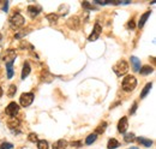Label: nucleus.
<instances>
[{
	"label": "nucleus",
	"mask_w": 156,
	"mask_h": 149,
	"mask_svg": "<svg viewBox=\"0 0 156 149\" xmlns=\"http://www.w3.org/2000/svg\"><path fill=\"white\" fill-rule=\"evenodd\" d=\"M41 12V7L40 6H35V5H30L29 7H28V13H29V16L31 17V18H34V17H36L38 13Z\"/></svg>",
	"instance_id": "nucleus-10"
},
{
	"label": "nucleus",
	"mask_w": 156,
	"mask_h": 149,
	"mask_svg": "<svg viewBox=\"0 0 156 149\" xmlns=\"http://www.w3.org/2000/svg\"><path fill=\"white\" fill-rule=\"evenodd\" d=\"M3 96V89H1V87H0V97Z\"/></svg>",
	"instance_id": "nucleus-34"
},
{
	"label": "nucleus",
	"mask_w": 156,
	"mask_h": 149,
	"mask_svg": "<svg viewBox=\"0 0 156 149\" xmlns=\"http://www.w3.org/2000/svg\"><path fill=\"white\" fill-rule=\"evenodd\" d=\"M6 70H7V78L11 79L13 77V61L6 63Z\"/></svg>",
	"instance_id": "nucleus-16"
},
{
	"label": "nucleus",
	"mask_w": 156,
	"mask_h": 149,
	"mask_svg": "<svg viewBox=\"0 0 156 149\" xmlns=\"http://www.w3.org/2000/svg\"><path fill=\"white\" fill-rule=\"evenodd\" d=\"M118 147H120V143L116 141L115 138H111L108 141V143H107V148L108 149H115V148H118Z\"/></svg>",
	"instance_id": "nucleus-19"
},
{
	"label": "nucleus",
	"mask_w": 156,
	"mask_h": 149,
	"mask_svg": "<svg viewBox=\"0 0 156 149\" xmlns=\"http://www.w3.org/2000/svg\"><path fill=\"white\" fill-rule=\"evenodd\" d=\"M16 92H17V87L15 84H11L9 87V90H7V96L9 97H13L15 94H16Z\"/></svg>",
	"instance_id": "nucleus-23"
},
{
	"label": "nucleus",
	"mask_w": 156,
	"mask_h": 149,
	"mask_svg": "<svg viewBox=\"0 0 156 149\" xmlns=\"http://www.w3.org/2000/svg\"><path fill=\"white\" fill-rule=\"evenodd\" d=\"M13 148V144L12 143H3V144H0V149H12Z\"/></svg>",
	"instance_id": "nucleus-29"
},
{
	"label": "nucleus",
	"mask_w": 156,
	"mask_h": 149,
	"mask_svg": "<svg viewBox=\"0 0 156 149\" xmlns=\"http://www.w3.org/2000/svg\"><path fill=\"white\" fill-rule=\"evenodd\" d=\"M96 138H97V135H96V133H91V135H89L88 137H87V140H85V144H87V145L93 144V143L96 141Z\"/></svg>",
	"instance_id": "nucleus-22"
},
{
	"label": "nucleus",
	"mask_w": 156,
	"mask_h": 149,
	"mask_svg": "<svg viewBox=\"0 0 156 149\" xmlns=\"http://www.w3.org/2000/svg\"><path fill=\"white\" fill-rule=\"evenodd\" d=\"M31 71V67H30V64H29V61H25L24 65H23V70H22V74H21V77L22 79H25L28 76H29V73Z\"/></svg>",
	"instance_id": "nucleus-11"
},
{
	"label": "nucleus",
	"mask_w": 156,
	"mask_h": 149,
	"mask_svg": "<svg viewBox=\"0 0 156 149\" xmlns=\"http://www.w3.org/2000/svg\"><path fill=\"white\" fill-rule=\"evenodd\" d=\"M67 148V142L65 140H58L53 144V149H66Z\"/></svg>",
	"instance_id": "nucleus-14"
},
{
	"label": "nucleus",
	"mask_w": 156,
	"mask_h": 149,
	"mask_svg": "<svg viewBox=\"0 0 156 149\" xmlns=\"http://www.w3.org/2000/svg\"><path fill=\"white\" fill-rule=\"evenodd\" d=\"M106 129H107V123L106 121H102L100 125L95 129V132L94 133H96V135H100V133H103L106 131Z\"/></svg>",
	"instance_id": "nucleus-17"
},
{
	"label": "nucleus",
	"mask_w": 156,
	"mask_h": 149,
	"mask_svg": "<svg viewBox=\"0 0 156 149\" xmlns=\"http://www.w3.org/2000/svg\"><path fill=\"white\" fill-rule=\"evenodd\" d=\"M82 6L85 9V10H89V11H91V10H96V7H94L90 3H88V1H83L82 3Z\"/></svg>",
	"instance_id": "nucleus-27"
},
{
	"label": "nucleus",
	"mask_w": 156,
	"mask_h": 149,
	"mask_svg": "<svg viewBox=\"0 0 156 149\" xmlns=\"http://www.w3.org/2000/svg\"><path fill=\"white\" fill-rule=\"evenodd\" d=\"M150 15H151V11H147L145 13H143V15H142V17H140V19H139V23H138V27H139V28H142L143 26H144L145 22L148 21V18H149Z\"/></svg>",
	"instance_id": "nucleus-15"
},
{
	"label": "nucleus",
	"mask_w": 156,
	"mask_h": 149,
	"mask_svg": "<svg viewBox=\"0 0 156 149\" xmlns=\"http://www.w3.org/2000/svg\"><path fill=\"white\" fill-rule=\"evenodd\" d=\"M28 140L30 141V142H37L38 141V138H37V135L36 133H34V132H31V133H29V136H28Z\"/></svg>",
	"instance_id": "nucleus-28"
},
{
	"label": "nucleus",
	"mask_w": 156,
	"mask_h": 149,
	"mask_svg": "<svg viewBox=\"0 0 156 149\" xmlns=\"http://www.w3.org/2000/svg\"><path fill=\"white\" fill-rule=\"evenodd\" d=\"M128 149H138L137 147H132V148H128Z\"/></svg>",
	"instance_id": "nucleus-35"
},
{
	"label": "nucleus",
	"mask_w": 156,
	"mask_h": 149,
	"mask_svg": "<svg viewBox=\"0 0 156 149\" xmlns=\"http://www.w3.org/2000/svg\"><path fill=\"white\" fill-rule=\"evenodd\" d=\"M1 39H3V36H1V34H0V41H1Z\"/></svg>",
	"instance_id": "nucleus-36"
},
{
	"label": "nucleus",
	"mask_w": 156,
	"mask_h": 149,
	"mask_svg": "<svg viewBox=\"0 0 156 149\" xmlns=\"http://www.w3.org/2000/svg\"><path fill=\"white\" fill-rule=\"evenodd\" d=\"M46 18H47L50 23H57V22H58L59 16H58V15H55V13H49V15H47V16H46Z\"/></svg>",
	"instance_id": "nucleus-25"
},
{
	"label": "nucleus",
	"mask_w": 156,
	"mask_h": 149,
	"mask_svg": "<svg viewBox=\"0 0 156 149\" xmlns=\"http://www.w3.org/2000/svg\"><path fill=\"white\" fill-rule=\"evenodd\" d=\"M137 141H138L140 144H143L144 147H151V145H152V141H151V140H148V138H144V137H138Z\"/></svg>",
	"instance_id": "nucleus-20"
},
{
	"label": "nucleus",
	"mask_w": 156,
	"mask_h": 149,
	"mask_svg": "<svg viewBox=\"0 0 156 149\" xmlns=\"http://www.w3.org/2000/svg\"><path fill=\"white\" fill-rule=\"evenodd\" d=\"M113 71L116 73V76H124V74L128 71V64H127V61H125L124 59L119 60L118 63H116L114 66H113Z\"/></svg>",
	"instance_id": "nucleus-2"
},
{
	"label": "nucleus",
	"mask_w": 156,
	"mask_h": 149,
	"mask_svg": "<svg viewBox=\"0 0 156 149\" xmlns=\"http://www.w3.org/2000/svg\"><path fill=\"white\" fill-rule=\"evenodd\" d=\"M151 87H152V83H151V82H149V83L145 84L144 89H143L142 93H140V99H144V97L147 96V94H148V93L150 92V89H151Z\"/></svg>",
	"instance_id": "nucleus-18"
},
{
	"label": "nucleus",
	"mask_w": 156,
	"mask_h": 149,
	"mask_svg": "<svg viewBox=\"0 0 156 149\" xmlns=\"http://www.w3.org/2000/svg\"><path fill=\"white\" fill-rule=\"evenodd\" d=\"M18 111H19L18 104H16V102H10V105L5 108V113L10 118H12V117H16V114L18 113Z\"/></svg>",
	"instance_id": "nucleus-5"
},
{
	"label": "nucleus",
	"mask_w": 156,
	"mask_h": 149,
	"mask_svg": "<svg viewBox=\"0 0 156 149\" xmlns=\"http://www.w3.org/2000/svg\"><path fill=\"white\" fill-rule=\"evenodd\" d=\"M34 97L35 96H34L33 93H23L21 95V97H19V104H21V106H23V107L30 106L33 104V101H34Z\"/></svg>",
	"instance_id": "nucleus-4"
},
{
	"label": "nucleus",
	"mask_w": 156,
	"mask_h": 149,
	"mask_svg": "<svg viewBox=\"0 0 156 149\" xmlns=\"http://www.w3.org/2000/svg\"><path fill=\"white\" fill-rule=\"evenodd\" d=\"M135 140V133H125L124 135V141L125 142H131V141H133Z\"/></svg>",
	"instance_id": "nucleus-26"
},
{
	"label": "nucleus",
	"mask_w": 156,
	"mask_h": 149,
	"mask_svg": "<svg viewBox=\"0 0 156 149\" xmlns=\"http://www.w3.org/2000/svg\"><path fill=\"white\" fill-rule=\"evenodd\" d=\"M102 33V28H101V26L99 23H96L95 26H94V29H93V33L89 35V37H88V40L89 41H95V40H97L99 37H100V34Z\"/></svg>",
	"instance_id": "nucleus-6"
},
{
	"label": "nucleus",
	"mask_w": 156,
	"mask_h": 149,
	"mask_svg": "<svg viewBox=\"0 0 156 149\" xmlns=\"http://www.w3.org/2000/svg\"><path fill=\"white\" fill-rule=\"evenodd\" d=\"M7 9H9V1H6V3H5V6H4L3 11H4V12H7Z\"/></svg>",
	"instance_id": "nucleus-33"
},
{
	"label": "nucleus",
	"mask_w": 156,
	"mask_h": 149,
	"mask_svg": "<svg viewBox=\"0 0 156 149\" xmlns=\"http://www.w3.org/2000/svg\"><path fill=\"white\" fill-rule=\"evenodd\" d=\"M126 27H127L128 29H131V30H133V29L136 28V24H135V22H133V21L131 19V21H130V22L127 23V26H126Z\"/></svg>",
	"instance_id": "nucleus-30"
},
{
	"label": "nucleus",
	"mask_w": 156,
	"mask_h": 149,
	"mask_svg": "<svg viewBox=\"0 0 156 149\" xmlns=\"http://www.w3.org/2000/svg\"><path fill=\"white\" fill-rule=\"evenodd\" d=\"M152 71H154V69L151 66H149V65H145V66H143V67L139 69L140 74H150Z\"/></svg>",
	"instance_id": "nucleus-21"
},
{
	"label": "nucleus",
	"mask_w": 156,
	"mask_h": 149,
	"mask_svg": "<svg viewBox=\"0 0 156 149\" xmlns=\"http://www.w3.org/2000/svg\"><path fill=\"white\" fill-rule=\"evenodd\" d=\"M127 128H128V120H127L126 117H123L119 120V123H118V131L120 133H125L126 130H127Z\"/></svg>",
	"instance_id": "nucleus-9"
},
{
	"label": "nucleus",
	"mask_w": 156,
	"mask_h": 149,
	"mask_svg": "<svg viewBox=\"0 0 156 149\" xmlns=\"http://www.w3.org/2000/svg\"><path fill=\"white\" fill-rule=\"evenodd\" d=\"M15 58H16V52L13 49H9V51L5 52V61L9 63V61H15Z\"/></svg>",
	"instance_id": "nucleus-12"
},
{
	"label": "nucleus",
	"mask_w": 156,
	"mask_h": 149,
	"mask_svg": "<svg viewBox=\"0 0 156 149\" xmlns=\"http://www.w3.org/2000/svg\"><path fill=\"white\" fill-rule=\"evenodd\" d=\"M9 128L12 130V132H16L18 133L21 130H19V126H21V121L18 119H16V117H12L10 120H9Z\"/></svg>",
	"instance_id": "nucleus-7"
},
{
	"label": "nucleus",
	"mask_w": 156,
	"mask_h": 149,
	"mask_svg": "<svg viewBox=\"0 0 156 149\" xmlns=\"http://www.w3.org/2000/svg\"><path fill=\"white\" fill-rule=\"evenodd\" d=\"M37 143V148L38 149H48V142L47 141H45V140H40V141H37L36 142Z\"/></svg>",
	"instance_id": "nucleus-24"
},
{
	"label": "nucleus",
	"mask_w": 156,
	"mask_h": 149,
	"mask_svg": "<svg viewBox=\"0 0 156 149\" xmlns=\"http://www.w3.org/2000/svg\"><path fill=\"white\" fill-rule=\"evenodd\" d=\"M136 109H137V102H135V104H133L132 109H130V114H133L135 112H136Z\"/></svg>",
	"instance_id": "nucleus-32"
},
{
	"label": "nucleus",
	"mask_w": 156,
	"mask_h": 149,
	"mask_svg": "<svg viewBox=\"0 0 156 149\" xmlns=\"http://www.w3.org/2000/svg\"><path fill=\"white\" fill-rule=\"evenodd\" d=\"M24 17L21 15V13H15L13 16H12L10 18V24H11V27L12 28H21L24 26Z\"/></svg>",
	"instance_id": "nucleus-3"
},
{
	"label": "nucleus",
	"mask_w": 156,
	"mask_h": 149,
	"mask_svg": "<svg viewBox=\"0 0 156 149\" xmlns=\"http://www.w3.org/2000/svg\"><path fill=\"white\" fill-rule=\"evenodd\" d=\"M79 18H78L77 16H72L67 19V27L70 29H73V30H78V28H79Z\"/></svg>",
	"instance_id": "nucleus-8"
},
{
	"label": "nucleus",
	"mask_w": 156,
	"mask_h": 149,
	"mask_svg": "<svg viewBox=\"0 0 156 149\" xmlns=\"http://www.w3.org/2000/svg\"><path fill=\"white\" fill-rule=\"evenodd\" d=\"M71 145H72V147H77V148H79V147L82 145V142L76 141V142H72V143H71Z\"/></svg>",
	"instance_id": "nucleus-31"
},
{
	"label": "nucleus",
	"mask_w": 156,
	"mask_h": 149,
	"mask_svg": "<svg viewBox=\"0 0 156 149\" xmlns=\"http://www.w3.org/2000/svg\"><path fill=\"white\" fill-rule=\"evenodd\" d=\"M121 85H123V90L124 92L130 93V92H132V90L136 89V87H137V79H136L135 76H126V77H124Z\"/></svg>",
	"instance_id": "nucleus-1"
},
{
	"label": "nucleus",
	"mask_w": 156,
	"mask_h": 149,
	"mask_svg": "<svg viewBox=\"0 0 156 149\" xmlns=\"http://www.w3.org/2000/svg\"><path fill=\"white\" fill-rule=\"evenodd\" d=\"M130 59H131V64H132V69H133V71L138 72L139 69H140V60H139L138 58H136V57H131Z\"/></svg>",
	"instance_id": "nucleus-13"
}]
</instances>
